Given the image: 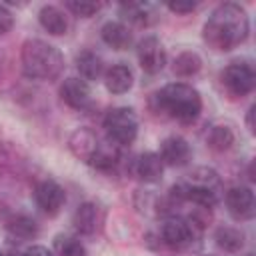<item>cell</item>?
<instances>
[{
    "label": "cell",
    "mask_w": 256,
    "mask_h": 256,
    "mask_svg": "<svg viewBox=\"0 0 256 256\" xmlns=\"http://www.w3.org/2000/svg\"><path fill=\"white\" fill-rule=\"evenodd\" d=\"M250 32V22L246 10L236 2L220 4L204 22V42L220 52H228L240 46Z\"/></svg>",
    "instance_id": "1"
},
{
    "label": "cell",
    "mask_w": 256,
    "mask_h": 256,
    "mask_svg": "<svg viewBox=\"0 0 256 256\" xmlns=\"http://www.w3.org/2000/svg\"><path fill=\"white\" fill-rule=\"evenodd\" d=\"M20 64L24 76L32 80H54L64 68L60 50L40 38H28L20 50Z\"/></svg>",
    "instance_id": "2"
},
{
    "label": "cell",
    "mask_w": 256,
    "mask_h": 256,
    "mask_svg": "<svg viewBox=\"0 0 256 256\" xmlns=\"http://www.w3.org/2000/svg\"><path fill=\"white\" fill-rule=\"evenodd\" d=\"M154 98L158 110L166 112L170 118L182 124H192L202 112L200 92L186 82H170L164 88H160L154 94Z\"/></svg>",
    "instance_id": "3"
},
{
    "label": "cell",
    "mask_w": 256,
    "mask_h": 256,
    "mask_svg": "<svg viewBox=\"0 0 256 256\" xmlns=\"http://www.w3.org/2000/svg\"><path fill=\"white\" fill-rule=\"evenodd\" d=\"M102 126L106 130L108 142L118 146V148L130 146L138 136V116L132 108H126V106H118V108L108 110Z\"/></svg>",
    "instance_id": "4"
},
{
    "label": "cell",
    "mask_w": 256,
    "mask_h": 256,
    "mask_svg": "<svg viewBox=\"0 0 256 256\" xmlns=\"http://www.w3.org/2000/svg\"><path fill=\"white\" fill-rule=\"evenodd\" d=\"M222 86L226 88V92L234 98H242L246 94H250L254 90L256 84V74L254 68L246 62H232L228 64L222 74H220Z\"/></svg>",
    "instance_id": "5"
},
{
    "label": "cell",
    "mask_w": 256,
    "mask_h": 256,
    "mask_svg": "<svg viewBox=\"0 0 256 256\" xmlns=\"http://www.w3.org/2000/svg\"><path fill=\"white\" fill-rule=\"evenodd\" d=\"M34 200L44 214L56 216L66 202V192L56 180L44 178L34 186Z\"/></svg>",
    "instance_id": "6"
},
{
    "label": "cell",
    "mask_w": 256,
    "mask_h": 256,
    "mask_svg": "<svg viewBox=\"0 0 256 256\" xmlns=\"http://www.w3.org/2000/svg\"><path fill=\"white\" fill-rule=\"evenodd\" d=\"M160 236L166 246L170 248H188L194 240V222L182 218V216H170L164 220L160 228Z\"/></svg>",
    "instance_id": "7"
},
{
    "label": "cell",
    "mask_w": 256,
    "mask_h": 256,
    "mask_svg": "<svg viewBox=\"0 0 256 256\" xmlns=\"http://www.w3.org/2000/svg\"><path fill=\"white\" fill-rule=\"evenodd\" d=\"M138 54V62L140 68L148 74H158L160 70H164L166 66V50L162 46V42L156 36H146L138 42L136 48Z\"/></svg>",
    "instance_id": "8"
},
{
    "label": "cell",
    "mask_w": 256,
    "mask_h": 256,
    "mask_svg": "<svg viewBox=\"0 0 256 256\" xmlns=\"http://www.w3.org/2000/svg\"><path fill=\"white\" fill-rule=\"evenodd\" d=\"M226 208L234 220H250L256 212L254 192L248 186H232L224 196Z\"/></svg>",
    "instance_id": "9"
},
{
    "label": "cell",
    "mask_w": 256,
    "mask_h": 256,
    "mask_svg": "<svg viewBox=\"0 0 256 256\" xmlns=\"http://www.w3.org/2000/svg\"><path fill=\"white\" fill-rule=\"evenodd\" d=\"M60 98L74 110H88L92 106V92L86 80L70 76L60 86Z\"/></svg>",
    "instance_id": "10"
},
{
    "label": "cell",
    "mask_w": 256,
    "mask_h": 256,
    "mask_svg": "<svg viewBox=\"0 0 256 256\" xmlns=\"http://www.w3.org/2000/svg\"><path fill=\"white\" fill-rule=\"evenodd\" d=\"M98 146H100V140H98L96 132H94L92 128H86V126L76 128V130L70 134V138H68V148H70V152H72L78 160H82V162H86V164L92 162L94 154L98 152Z\"/></svg>",
    "instance_id": "11"
},
{
    "label": "cell",
    "mask_w": 256,
    "mask_h": 256,
    "mask_svg": "<svg viewBox=\"0 0 256 256\" xmlns=\"http://www.w3.org/2000/svg\"><path fill=\"white\" fill-rule=\"evenodd\" d=\"M158 156L168 166H184V164H188L192 150H190V144L182 136H168L162 140Z\"/></svg>",
    "instance_id": "12"
},
{
    "label": "cell",
    "mask_w": 256,
    "mask_h": 256,
    "mask_svg": "<svg viewBox=\"0 0 256 256\" xmlns=\"http://www.w3.org/2000/svg\"><path fill=\"white\" fill-rule=\"evenodd\" d=\"M132 172L138 180L154 184L162 180V172H164V162L160 160V156L156 152H144L134 160Z\"/></svg>",
    "instance_id": "13"
},
{
    "label": "cell",
    "mask_w": 256,
    "mask_h": 256,
    "mask_svg": "<svg viewBox=\"0 0 256 256\" xmlns=\"http://www.w3.org/2000/svg\"><path fill=\"white\" fill-rule=\"evenodd\" d=\"M104 84L106 90L112 94H124L132 88L134 84V74L126 64H114L112 68L106 70L104 74Z\"/></svg>",
    "instance_id": "14"
},
{
    "label": "cell",
    "mask_w": 256,
    "mask_h": 256,
    "mask_svg": "<svg viewBox=\"0 0 256 256\" xmlns=\"http://www.w3.org/2000/svg\"><path fill=\"white\" fill-rule=\"evenodd\" d=\"M120 14L136 26H150L152 22H156V10L148 2H122Z\"/></svg>",
    "instance_id": "15"
},
{
    "label": "cell",
    "mask_w": 256,
    "mask_h": 256,
    "mask_svg": "<svg viewBox=\"0 0 256 256\" xmlns=\"http://www.w3.org/2000/svg\"><path fill=\"white\" fill-rule=\"evenodd\" d=\"M100 36L114 50H126L132 44V32L122 22H106L100 30Z\"/></svg>",
    "instance_id": "16"
},
{
    "label": "cell",
    "mask_w": 256,
    "mask_h": 256,
    "mask_svg": "<svg viewBox=\"0 0 256 256\" xmlns=\"http://www.w3.org/2000/svg\"><path fill=\"white\" fill-rule=\"evenodd\" d=\"M38 20H40L42 28L46 32H50L52 36H62L68 30V20H66L64 12L56 6H50V4L42 6L38 12Z\"/></svg>",
    "instance_id": "17"
},
{
    "label": "cell",
    "mask_w": 256,
    "mask_h": 256,
    "mask_svg": "<svg viewBox=\"0 0 256 256\" xmlns=\"http://www.w3.org/2000/svg\"><path fill=\"white\" fill-rule=\"evenodd\" d=\"M76 68L82 76V80H96L102 76L104 72V62L102 58L92 52V50H82L78 56H76Z\"/></svg>",
    "instance_id": "18"
},
{
    "label": "cell",
    "mask_w": 256,
    "mask_h": 256,
    "mask_svg": "<svg viewBox=\"0 0 256 256\" xmlns=\"http://www.w3.org/2000/svg\"><path fill=\"white\" fill-rule=\"evenodd\" d=\"M72 224L80 234H92L96 230L98 224V210L96 204L92 202H84L76 208L74 216H72Z\"/></svg>",
    "instance_id": "19"
},
{
    "label": "cell",
    "mask_w": 256,
    "mask_h": 256,
    "mask_svg": "<svg viewBox=\"0 0 256 256\" xmlns=\"http://www.w3.org/2000/svg\"><path fill=\"white\" fill-rule=\"evenodd\" d=\"M206 144L216 152L230 150L234 144V130L228 124H212L206 134Z\"/></svg>",
    "instance_id": "20"
},
{
    "label": "cell",
    "mask_w": 256,
    "mask_h": 256,
    "mask_svg": "<svg viewBox=\"0 0 256 256\" xmlns=\"http://www.w3.org/2000/svg\"><path fill=\"white\" fill-rule=\"evenodd\" d=\"M6 228L12 236L22 238V240H30L38 236V224L34 218L26 216V214H16L6 222Z\"/></svg>",
    "instance_id": "21"
},
{
    "label": "cell",
    "mask_w": 256,
    "mask_h": 256,
    "mask_svg": "<svg viewBox=\"0 0 256 256\" xmlns=\"http://www.w3.org/2000/svg\"><path fill=\"white\" fill-rule=\"evenodd\" d=\"M214 240L226 252H238L244 246V234L238 228H232V226H220V228H216Z\"/></svg>",
    "instance_id": "22"
},
{
    "label": "cell",
    "mask_w": 256,
    "mask_h": 256,
    "mask_svg": "<svg viewBox=\"0 0 256 256\" xmlns=\"http://www.w3.org/2000/svg\"><path fill=\"white\" fill-rule=\"evenodd\" d=\"M200 68H202V58L192 50L180 52L174 60V74L180 76V78L194 76L196 72H200Z\"/></svg>",
    "instance_id": "23"
},
{
    "label": "cell",
    "mask_w": 256,
    "mask_h": 256,
    "mask_svg": "<svg viewBox=\"0 0 256 256\" xmlns=\"http://www.w3.org/2000/svg\"><path fill=\"white\" fill-rule=\"evenodd\" d=\"M118 160H120V152H118V146H114V144H102L100 142V146H98V152L94 154V158H92V166L94 168H98V170H102V172H108V170H114L116 168V164H118Z\"/></svg>",
    "instance_id": "24"
},
{
    "label": "cell",
    "mask_w": 256,
    "mask_h": 256,
    "mask_svg": "<svg viewBox=\"0 0 256 256\" xmlns=\"http://www.w3.org/2000/svg\"><path fill=\"white\" fill-rule=\"evenodd\" d=\"M66 8L70 12H74L76 16L90 18L102 8V4L100 2H88V0H70V2H66Z\"/></svg>",
    "instance_id": "25"
},
{
    "label": "cell",
    "mask_w": 256,
    "mask_h": 256,
    "mask_svg": "<svg viewBox=\"0 0 256 256\" xmlns=\"http://www.w3.org/2000/svg\"><path fill=\"white\" fill-rule=\"evenodd\" d=\"M58 254L60 256H86V248L78 238H58Z\"/></svg>",
    "instance_id": "26"
},
{
    "label": "cell",
    "mask_w": 256,
    "mask_h": 256,
    "mask_svg": "<svg viewBox=\"0 0 256 256\" xmlns=\"http://www.w3.org/2000/svg\"><path fill=\"white\" fill-rule=\"evenodd\" d=\"M196 2L192 0H176V2H166V8L170 12H176V14H188L192 10H196Z\"/></svg>",
    "instance_id": "27"
},
{
    "label": "cell",
    "mask_w": 256,
    "mask_h": 256,
    "mask_svg": "<svg viewBox=\"0 0 256 256\" xmlns=\"http://www.w3.org/2000/svg\"><path fill=\"white\" fill-rule=\"evenodd\" d=\"M12 26H14V16H12V12H10L4 4H0V34L12 30Z\"/></svg>",
    "instance_id": "28"
},
{
    "label": "cell",
    "mask_w": 256,
    "mask_h": 256,
    "mask_svg": "<svg viewBox=\"0 0 256 256\" xmlns=\"http://www.w3.org/2000/svg\"><path fill=\"white\" fill-rule=\"evenodd\" d=\"M18 256H54L46 246H40V244H34V246H28L24 252H20Z\"/></svg>",
    "instance_id": "29"
},
{
    "label": "cell",
    "mask_w": 256,
    "mask_h": 256,
    "mask_svg": "<svg viewBox=\"0 0 256 256\" xmlns=\"http://www.w3.org/2000/svg\"><path fill=\"white\" fill-rule=\"evenodd\" d=\"M254 114H256V106L252 104L250 108H248V114H246V126H248V130L254 134Z\"/></svg>",
    "instance_id": "30"
},
{
    "label": "cell",
    "mask_w": 256,
    "mask_h": 256,
    "mask_svg": "<svg viewBox=\"0 0 256 256\" xmlns=\"http://www.w3.org/2000/svg\"><path fill=\"white\" fill-rule=\"evenodd\" d=\"M246 256H254V254H252V252H250V254H246Z\"/></svg>",
    "instance_id": "31"
},
{
    "label": "cell",
    "mask_w": 256,
    "mask_h": 256,
    "mask_svg": "<svg viewBox=\"0 0 256 256\" xmlns=\"http://www.w3.org/2000/svg\"><path fill=\"white\" fill-rule=\"evenodd\" d=\"M204 256H212V254H204Z\"/></svg>",
    "instance_id": "32"
},
{
    "label": "cell",
    "mask_w": 256,
    "mask_h": 256,
    "mask_svg": "<svg viewBox=\"0 0 256 256\" xmlns=\"http://www.w3.org/2000/svg\"><path fill=\"white\" fill-rule=\"evenodd\" d=\"M0 256H4V254H2V252H0Z\"/></svg>",
    "instance_id": "33"
}]
</instances>
